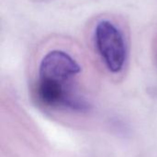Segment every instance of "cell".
<instances>
[{
  "label": "cell",
  "mask_w": 157,
  "mask_h": 157,
  "mask_svg": "<svg viewBox=\"0 0 157 157\" xmlns=\"http://www.w3.org/2000/svg\"><path fill=\"white\" fill-rule=\"evenodd\" d=\"M93 40L108 68L114 73L120 72L126 61L127 46L119 22L109 15L98 19L93 28Z\"/></svg>",
  "instance_id": "obj_1"
},
{
  "label": "cell",
  "mask_w": 157,
  "mask_h": 157,
  "mask_svg": "<svg viewBox=\"0 0 157 157\" xmlns=\"http://www.w3.org/2000/svg\"><path fill=\"white\" fill-rule=\"evenodd\" d=\"M80 71V66L67 52L54 49L42 57L39 75L40 79L64 83Z\"/></svg>",
  "instance_id": "obj_2"
},
{
  "label": "cell",
  "mask_w": 157,
  "mask_h": 157,
  "mask_svg": "<svg viewBox=\"0 0 157 157\" xmlns=\"http://www.w3.org/2000/svg\"><path fill=\"white\" fill-rule=\"evenodd\" d=\"M37 96L39 100L48 106L64 105L74 109H83L85 105L66 91L64 83L58 81L40 79L37 85Z\"/></svg>",
  "instance_id": "obj_3"
}]
</instances>
